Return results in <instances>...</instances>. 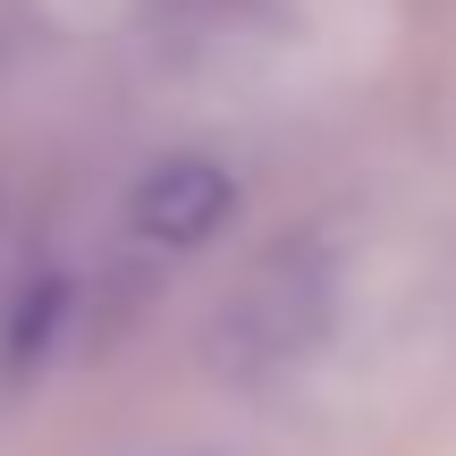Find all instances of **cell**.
<instances>
[{
    "label": "cell",
    "mask_w": 456,
    "mask_h": 456,
    "mask_svg": "<svg viewBox=\"0 0 456 456\" xmlns=\"http://www.w3.org/2000/svg\"><path fill=\"white\" fill-rule=\"evenodd\" d=\"M322 262L305 245H279L271 262L245 271V288L220 313V363L228 372H271V363L305 355L313 330H322Z\"/></svg>",
    "instance_id": "1"
},
{
    "label": "cell",
    "mask_w": 456,
    "mask_h": 456,
    "mask_svg": "<svg viewBox=\"0 0 456 456\" xmlns=\"http://www.w3.org/2000/svg\"><path fill=\"white\" fill-rule=\"evenodd\" d=\"M228 212V178L203 161H169L144 178V195H135V220L152 228V237H203Z\"/></svg>",
    "instance_id": "2"
},
{
    "label": "cell",
    "mask_w": 456,
    "mask_h": 456,
    "mask_svg": "<svg viewBox=\"0 0 456 456\" xmlns=\"http://www.w3.org/2000/svg\"><path fill=\"white\" fill-rule=\"evenodd\" d=\"M17 43H26V9H17V0H0V60H9Z\"/></svg>",
    "instance_id": "3"
}]
</instances>
